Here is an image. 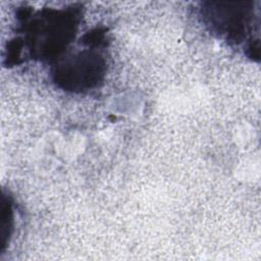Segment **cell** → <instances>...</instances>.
I'll return each mask as SVG.
<instances>
[{"instance_id":"obj_1","label":"cell","mask_w":261,"mask_h":261,"mask_svg":"<svg viewBox=\"0 0 261 261\" xmlns=\"http://www.w3.org/2000/svg\"><path fill=\"white\" fill-rule=\"evenodd\" d=\"M43 9L32 15L28 23L31 50L40 58L58 55L74 35L80 17V10Z\"/></svg>"},{"instance_id":"obj_2","label":"cell","mask_w":261,"mask_h":261,"mask_svg":"<svg viewBox=\"0 0 261 261\" xmlns=\"http://www.w3.org/2000/svg\"><path fill=\"white\" fill-rule=\"evenodd\" d=\"M248 4L249 2H205L202 7V13L218 32L227 35L229 39L234 38L238 40L252 17L254 3H251L250 7H247Z\"/></svg>"}]
</instances>
